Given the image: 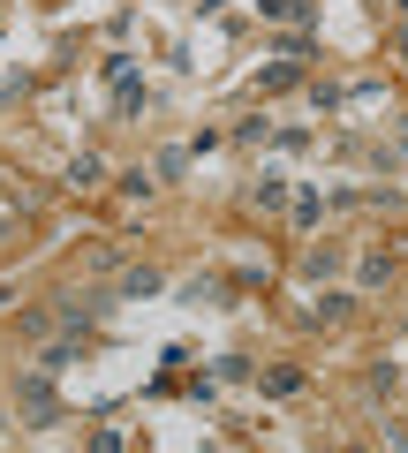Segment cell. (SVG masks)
Instances as JSON below:
<instances>
[{
  "label": "cell",
  "instance_id": "cell-1",
  "mask_svg": "<svg viewBox=\"0 0 408 453\" xmlns=\"http://www.w3.org/2000/svg\"><path fill=\"white\" fill-rule=\"evenodd\" d=\"M23 416H31V423H46V416H53V393H46V378H31V386H23Z\"/></svg>",
  "mask_w": 408,
  "mask_h": 453
},
{
  "label": "cell",
  "instance_id": "cell-2",
  "mask_svg": "<svg viewBox=\"0 0 408 453\" xmlns=\"http://www.w3.org/2000/svg\"><path fill=\"white\" fill-rule=\"evenodd\" d=\"M121 295H159V273H151V265H136V273L121 280Z\"/></svg>",
  "mask_w": 408,
  "mask_h": 453
},
{
  "label": "cell",
  "instance_id": "cell-3",
  "mask_svg": "<svg viewBox=\"0 0 408 453\" xmlns=\"http://www.w3.org/2000/svg\"><path fill=\"white\" fill-rule=\"evenodd\" d=\"M265 16H280V23H295V16H311V0H265Z\"/></svg>",
  "mask_w": 408,
  "mask_h": 453
},
{
  "label": "cell",
  "instance_id": "cell-4",
  "mask_svg": "<svg viewBox=\"0 0 408 453\" xmlns=\"http://www.w3.org/2000/svg\"><path fill=\"white\" fill-rule=\"evenodd\" d=\"M401 53H408V31H401Z\"/></svg>",
  "mask_w": 408,
  "mask_h": 453
}]
</instances>
